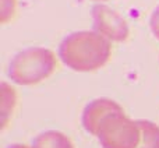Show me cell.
Masks as SVG:
<instances>
[{
	"mask_svg": "<svg viewBox=\"0 0 159 148\" xmlns=\"http://www.w3.org/2000/svg\"><path fill=\"white\" fill-rule=\"evenodd\" d=\"M112 55L110 41L93 31L73 32L61 41L59 56L74 72H93L109 62Z\"/></svg>",
	"mask_w": 159,
	"mask_h": 148,
	"instance_id": "1",
	"label": "cell"
},
{
	"mask_svg": "<svg viewBox=\"0 0 159 148\" xmlns=\"http://www.w3.org/2000/svg\"><path fill=\"white\" fill-rule=\"evenodd\" d=\"M89 134L96 136L103 148H137L141 141L138 120L127 118L119 104L96 122Z\"/></svg>",
	"mask_w": 159,
	"mask_h": 148,
	"instance_id": "2",
	"label": "cell"
},
{
	"mask_svg": "<svg viewBox=\"0 0 159 148\" xmlns=\"http://www.w3.org/2000/svg\"><path fill=\"white\" fill-rule=\"evenodd\" d=\"M57 67L52 50L30 48L17 53L8 66V77L18 85H34L49 78Z\"/></svg>",
	"mask_w": 159,
	"mask_h": 148,
	"instance_id": "3",
	"label": "cell"
},
{
	"mask_svg": "<svg viewBox=\"0 0 159 148\" xmlns=\"http://www.w3.org/2000/svg\"><path fill=\"white\" fill-rule=\"evenodd\" d=\"M92 20L95 32L101 34L109 41L123 42L129 38L130 30L127 22L115 10L103 4L92 7Z\"/></svg>",
	"mask_w": 159,
	"mask_h": 148,
	"instance_id": "4",
	"label": "cell"
},
{
	"mask_svg": "<svg viewBox=\"0 0 159 148\" xmlns=\"http://www.w3.org/2000/svg\"><path fill=\"white\" fill-rule=\"evenodd\" d=\"M32 148H74V146L66 134L56 130H49L34 140Z\"/></svg>",
	"mask_w": 159,
	"mask_h": 148,
	"instance_id": "5",
	"label": "cell"
},
{
	"mask_svg": "<svg viewBox=\"0 0 159 148\" xmlns=\"http://www.w3.org/2000/svg\"><path fill=\"white\" fill-rule=\"evenodd\" d=\"M141 141L137 148H159V127L149 120H138Z\"/></svg>",
	"mask_w": 159,
	"mask_h": 148,
	"instance_id": "6",
	"label": "cell"
},
{
	"mask_svg": "<svg viewBox=\"0 0 159 148\" xmlns=\"http://www.w3.org/2000/svg\"><path fill=\"white\" fill-rule=\"evenodd\" d=\"M16 0H2V21L6 22L14 16Z\"/></svg>",
	"mask_w": 159,
	"mask_h": 148,
	"instance_id": "7",
	"label": "cell"
},
{
	"mask_svg": "<svg viewBox=\"0 0 159 148\" xmlns=\"http://www.w3.org/2000/svg\"><path fill=\"white\" fill-rule=\"evenodd\" d=\"M149 24H151L152 34H154V35L159 39V6L154 10V13H152V16H151V21H149Z\"/></svg>",
	"mask_w": 159,
	"mask_h": 148,
	"instance_id": "8",
	"label": "cell"
},
{
	"mask_svg": "<svg viewBox=\"0 0 159 148\" xmlns=\"http://www.w3.org/2000/svg\"><path fill=\"white\" fill-rule=\"evenodd\" d=\"M8 148H28V147L24 146V144H13V146H10Z\"/></svg>",
	"mask_w": 159,
	"mask_h": 148,
	"instance_id": "9",
	"label": "cell"
},
{
	"mask_svg": "<svg viewBox=\"0 0 159 148\" xmlns=\"http://www.w3.org/2000/svg\"><path fill=\"white\" fill-rule=\"evenodd\" d=\"M93 2H107V0H93Z\"/></svg>",
	"mask_w": 159,
	"mask_h": 148,
	"instance_id": "10",
	"label": "cell"
}]
</instances>
